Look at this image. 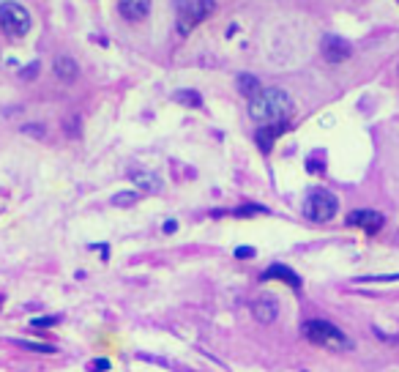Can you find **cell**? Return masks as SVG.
<instances>
[{
  "mask_svg": "<svg viewBox=\"0 0 399 372\" xmlns=\"http://www.w3.org/2000/svg\"><path fill=\"white\" fill-rule=\"evenodd\" d=\"M176 227H178L176 219H167V222H165V233H176Z\"/></svg>",
  "mask_w": 399,
  "mask_h": 372,
  "instance_id": "21",
  "label": "cell"
},
{
  "mask_svg": "<svg viewBox=\"0 0 399 372\" xmlns=\"http://www.w3.org/2000/svg\"><path fill=\"white\" fill-rule=\"evenodd\" d=\"M287 132V124H274V126H260L257 129V135H254V140H257V146H260V151H271L274 148V143L282 137Z\"/></svg>",
  "mask_w": 399,
  "mask_h": 372,
  "instance_id": "9",
  "label": "cell"
},
{
  "mask_svg": "<svg viewBox=\"0 0 399 372\" xmlns=\"http://www.w3.org/2000/svg\"><path fill=\"white\" fill-rule=\"evenodd\" d=\"M301 332H304V337L309 342L331 351V353H348V351H353V340L339 326H334L331 321H306L301 326Z\"/></svg>",
  "mask_w": 399,
  "mask_h": 372,
  "instance_id": "2",
  "label": "cell"
},
{
  "mask_svg": "<svg viewBox=\"0 0 399 372\" xmlns=\"http://www.w3.org/2000/svg\"><path fill=\"white\" fill-rule=\"evenodd\" d=\"M0 304H3V296H0Z\"/></svg>",
  "mask_w": 399,
  "mask_h": 372,
  "instance_id": "23",
  "label": "cell"
},
{
  "mask_svg": "<svg viewBox=\"0 0 399 372\" xmlns=\"http://www.w3.org/2000/svg\"><path fill=\"white\" fill-rule=\"evenodd\" d=\"M320 49H323V58H326L328 63H345V60L353 55V44H350L348 38H342V36H334V33L323 36Z\"/></svg>",
  "mask_w": 399,
  "mask_h": 372,
  "instance_id": "6",
  "label": "cell"
},
{
  "mask_svg": "<svg viewBox=\"0 0 399 372\" xmlns=\"http://www.w3.org/2000/svg\"><path fill=\"white\" fill-rule=\"evenodd\" d=\"M132 181L140 186V189H145V191H159L162 189V178L154 176V173H145V170H134L132 173Z\"/></svg>",
  "mask_w": 399,
  "mask_h": 372,
  "instance_id": "13",
  "label": "cell"
},
{
  "mask_svg": "<svg viewBox=\"0 0 399 372\" xmlns=\"http://www.w3.org/2000/svg\"><path fill=\"white\" fill-rule=\"evenodd\" d=\"M173 99H176L178 104H184V107H200V104H202L197 91H178Z\"/></svg>",
  "mask_w": 399,
  "mask_h": 372,
  "instance_id": "15",
  "label": "cell"
},
{
  "mask_svg": "<svg viewBox=\"0 0 399 372\" xmlns=\"http://www.w3.org/2000/svg\"><path fill=\"white\" fill-rule=\"evenodd\" d=\"M55 74H58L63 82H74L77 74H80V66L74 63V58H69V55H58V58H55Z\"/></svg>",
  "mask_w": 399,
  "mask_h": 372,
  "instance_id": "12",
  "label": "cell"
},
{
  "mask_svg": "<svg viewBox=\"0 0 399 372\" xmlns=\"http://www.w3.org/2000/svg\"><path fill=\"white\" fill-rule=\"evenodd\" d=\"M30 25H33V19H30V11L25 5H19L14 0L0 3V27H3L5 36L22 38V36H27Z\"/></svg>",
  "mask_w": 399,
  "mask_h": 372,
  "instance_id": "5",
  "label": "cell"
},
{
  "mask_svg": "<svg viewBox=\"0 0 399 372\" xmlns=\"http://www.w3.org/2000/svg\"><path fill=\"white\" fill-rule=\"evenodd\" d=\"M337 211H339V200L328 189H312L304 200V213L309 222H331Z\"/></svg>",
  "mask_w": 399,
  "mask_h": 372,
  "instance_id": "4",
  "label": "cell"
},
{
  "mask_svg": "<svg viewBox=\"0 0 399 372\" xmlns=\"http://www.w3.org/2000/svg\"><path fill=\"white\" fill-rule=\"evenodd\" d=\"M118 11L126 22H143L151 11V0H118Z\"/></svg>",
  "mask_w": 399,
  "mask_h": 372,
  "instance_id": "8",
  "label": "cell"
},
{
  "mask_svg": "<svg viewBox=\"0 0 399 372\" xmlns=\"http://www.w3.org/2000/svg\"><path fill=\"white\" fill-rule=\"evenodd\" d=\"M263 279H279V282L290 285L293 290H301V277H298L290 266H282V263H274V266L263 274Z\"/></svg>",
  "mask_w": 399,
  "mask_h": 372,
  "instance_id": "10",
  "label": "cell"
},
{
  "mask_svg": "<svg viewBox=\"0 0 399 372\" xmlns=\"http://www.w3.org/2000/svg\"><path fill=\"white\" fill-rule=\"evenodd\" d=\"M359 282H399V274H378V277H361Z\"/></svg>",
  "mask_w": 399,
  "mask_h": 372,
  "instance_id": "18",
  "label": "cell"
},
{
  "mask_svg": "<svg viewBox=\"0 0 399 372\" xmlns=\"http://www.w3.org/2000/svg\"><path fill=\"white\" fill-rule=\"evenodd\" d=\"M137 202V194L134 191H121L112 197V205H134Z\"/></svg>",
  "mask_w": 399,
  "mask_h": 372,
  "instance_id": "16",
  "label": "cell"
},
{
  "mask_svg": "<svg viewBox=\"0 0 399 372\" xmlns=\"http://www.w3.org/2000/svg\"><path fill=\"white\" fill-rule=\"evenodd\" d=\"M293 99L282 88H263L257 96L249 99V115L260 126H274V124H287L293 115Z\"/></svg>",
  "mask_w": 399,
  "mask_h": 372,
  "instance_id": "1",
  "label": "cell"
},
{
  "mask_svg": "<svg viewBox=\"0 0 399 372\" xmlns=\"http://www.w3.org/2000/svg\"><path fill=\"white\" fill-rule=\"evenodd\" d=\"M383 213H378V211H370V208H361V211H353V213H348V224L350 227H361L364 233H378L380 227H383Z\"/></svg>",
  "mask_w": 399,
  "mask_h": 372,
  "instance_id": "7",
  "label": "cell"
},
{
  "mask_svg": "<svg viewBox=\"0 0 399 372\" xmlns=\"http://www.w3.org/2000/svg\"><path fill=\"white\" fill-rule=\"evenodd\" d=\"M235 255H238V257H254V249H249V246H241V249H235Z\"/></svg>",
  "mask_w": 399,
  "mask_h": 372,
  "instance_id": "20",
  "label": "cell"
},
{
  "mask_svg": "<svg viewBox=\"0 0 399 372\" xmlns=\"http://www.w3.org/2000/svg\"><path fill=\"white\" fill-rule=\"evenodd\" d=\"M55 323H58V318H33V321H30L33 329H49V326H55Z\"/></svg>",
  "mask_w": 399,
  "mask_h": 372,
  "instance_id": "19",
  "label": "cell"
},
{
  "mask_svg": "<svg viewBox=\"0 0 399 372\" xmlns=\"http://www.w3.org/2000/svg\"><path fill=\"white\" fill-rule=\"evenodd\" d=\"M252 312L260 323H274L276 321V312H279V304L274 296H260L254 304H252Z\"/></svg>",
  "mask_w": 399,
  "mask_h": 372,
  "instance_id": "11",
  "label": "cell"
},
{
  "mask_svg": "<svg viewBox=\"0 0 399 372\" xmlns=\"http://www.w3.org/2000/svg\"><path fill=\"white\" fill-rule=\"evenodd\" d=\"M16 345H22L27 351H38V353H55V345H38V342H25V340H19Z\"/></svg>",
  "mask_w": 399,
  "mask_h": 372,
  "instance_id": "17",
  "label": "cell"
},
{
  "mask_svg": "<svg viewBox=\"0 0 399 372\" xmlns=\"http://www.w3.org/2000/svg\"><path fill=\"white\" fill-rule=\"evenodd\" d=\"M176 3V25L181 36H189L202 19L216 11L213 0H173Z\"/></svg>",
  "mask_w": 399,
  "mask_h": 372,
  "instance_id": "3",
  "label": "cell"
},
{
  "mask_svg": "<svg viewBox=\"0 0 399 372\" xmlns=\"http://www.w3.org/2000/svg\"><path fill=\"white\" fill-rule=\"evenodd\" d=\"M107 367H110V362H104V359H101V362H96V364H93V370H96V372H104V370H107Z\"/></svg>",
  "mask_w": 399,
  "mask_h": 372,
  "instance_id": "22",
  "label": "cell"
},
{
  "mask_svg": "<svg viewBox=\"0 0 399 372\" xmlns=\"http://www.w3.org/2000/svg\"><path fill=\"white\" fill-rule=\"evenodd\" d=\"M238 91H241L246 99H252V96H257L263 88H260L257 77H252V74H241V77H238Z\"/></svg>",
  "mask_w": 399,
  "mask_h": 372,
  "instance_id": "14",
  "label": "cell"
}]
</instances>
